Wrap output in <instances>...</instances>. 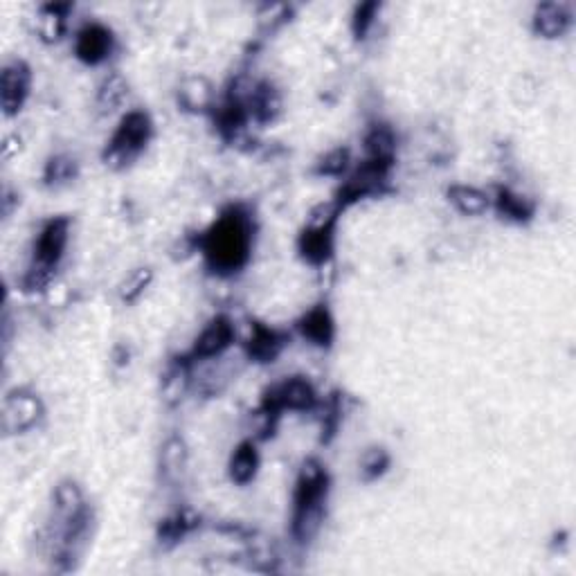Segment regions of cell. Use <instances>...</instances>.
Masks as SVG:
<instances>
[{"label":"cell","mask_w":576,"mask_h":576,"mask_svg":"<svg viewBox=\"0 0 576 576\" xmlns=\"http://www.w3.org/2000/svg\"><path fill=\"white\" fill-rule=\"evenodd\" d=\"M252 241L255 225L250 212L241 205H232L216 216V221L198 237V248L212 273L230 277L246 268L252 255Z\"/></svg>","instance_id":"obj_1"},{"label":"cell","mask_w":576,"mask_h":576,"mask_svg":"<svg viewBox=\"0 0 576 576\" xmlns=\"http://www.w3.org/2000/svg\"><path fill=\"white\" fill-rule=\"evenodd\" d=\"M329 473L320 459H306L295 480L291 531L297 543H311L318 536L327 509Z\"/></svg>","instance_id":"obj_2"},{"label":"cell","mask_w":576,"mask_h":576,"mask_svg":"<svg viewBox=\"0 0 576 576\" xmlns=\"http://www.w3.org/2000/svg\"><path fill=\"white\" fill-rule=\"evenodd\" d=\"M68 241H70L68 216H54V219L43 225L39 237L34 241L32 264L23 277L25 291L30 293L43 291V288L52 282L63 255H66Z\"/></svg>","instance_id":"obj_3"},{"label":"cell","mask_w":576,"mask_h":576,"mask_svg":"<svg viewBox=\"0 0 576 576\" xmlns=\"http://www.w3.org/2000/svg\"><path fill=\"white\" fill-rule=\"evenodd\" d=\"M153 138V122L147 111H129L117 124L111 140L106 142L102 158L106 167L126 169L140 158Z\"/></svg>","instance_id":"obj_4"},{"label":"cell","mask_w":576,"mask_h":576,"mask_svg":"<svg viewBox=\"0 0 576 576\" xmlns=\"http://www.w3.org/2000/svg\"><path fill=\"white\" fill-rule=\"evenodd\" d=\"M340 207L336 203L320 205L313 210L309 221L297 237V252L311 266L329 264L336 250V225L340 216Z\"/></svg>","instance_id":"obj_5"},{"label":"cell","mask_w":576,"mask_h":576,"mask_svg":"<svg viewBox=\"0 0 576 576\" xmlns=\"http://www.w3.org/2000/svg\"><path fill=\"white\" fill-rule=\"evenodd\" d=\"M320 396L315 392L313 383L306 376H288L284 381L268 387L261 399L259 414L266 421V430L275 426V421L284 410L293 412H311L318 408Z\"/></svg>","instance_id":"obj_6"},{"label":"cell","mask_w":576,"mask_h":576,"mask_svg":"<svg viewBox=\"0 0 576 576\" xmlns=\"http://www.w3.org/2000/svg\"><path fill=\"white\" fill-rule=\"evenodd\" d=\"M390 169L392 167L363 160V165H360L354 174H351L345 183L340 185L338 196L333 198V203H336L340 210H345V207L363 201V198L367 196L383 194V189L387 185V176H390Z\"/></svg>","instance_id":"obj_7"},{"label":"cell","mask_w":576,"mask_h":576,"mask_svg":"<svg viewBox=\"0 0 576 576\" xmlns=\"http://www.w3.org/2000/svg\"><path fill=\"white\" fill-rule=\"evenodd\" d=\"M32 70L23 59H14L3 66L0 72V106L5 117H16L30 97Z\"/></svg>","instance_id":"obj_8"},{"label":"cell","mask_w":576,"mask_h":576,"mask_svg":"<svg viewBox=\"0 0 576 576\" xmlns=\"http://www.w3.org/2000/svg\"><path fill=\"white\" fill-rule=\"evenodd\" d=\"M234 338H237V329H234L228 315H214V318L205 324L203 331L198 333L187 358L192 360V363H196V360L219 358L232 347Z\"/></svg>","instance_id":"obj_9"},{"label":"cell","mask_w":576,"mask_h":576,"mask_svg":"<svg viewBox=\"0 0 576 576\" xmlns=\"http://www.w3.org/2000/svg\"><path fill=\"white\" fill-rule=\"evenodd\" d=\"M115 50V36L113 30L99 21L86 23L75 36V54L79 61L86 66H99Z\"/></svg>","instance_id":"obj_10"},{"label":"cell","mask_w":576,"mask_h":576,"mask_svg":"<svg viewBox=\"0 0 576 576\" xmlns=\"http://www.w3.org/2000/svg\"><path fill=\"white\" fill-rule=\"evenodd\" d=\"M43 417V405L39 396L25 390H16L5 399L3 428L7 432H27L32 430Z\"/></svg>","instance_id":"obj_11"},{"label":"cell","mask_w":576,"mask_h":576,"mask_svg":"<svg viewBox=\"0 0 576 576\" xmlns=\"http://www.w3.org/2000/svg\"><path fill=\"white\" fill-rule=\"evenodd\" d=\"M574 12L570 3H540L531 14V30L543 39H561L570 32Z\"/></svg>","instance_id":"obj_12"},{"label":"cell","mask_w":576,"mask_h":576,"mask_svg":"<svg viewBox=\"0 0 576 576\" xmlns=\"http://www.w3.org/2000/svg\"><path fill=\"white\" fill-rule=\"evenodd\" d=\"M297 331L302 333L304 340H309L311 345L329 349L336 340V320L329 311L327 304H315L306 311L300 320H297Z\"/></svg>","instance_id":"obj_13"},{"label":"cell","mask_w":576,"mask_h":576,"mask_svg":"<svg viewBox=\"0 0 576 576\" xmlns=\"http://www.w3.org/2000/svg\"><path fill=\"white\" fill-rule=\"evenodd\" d=\"M286 342L288 336L284 331L255 322L250 324V333L246 338V354L255 360V363H275V358L282 354Z\"/></svg>","instance_id":"obj_14"},{"label":"cell","mask_w":576,"mask_h":576,"mask_svg":"<svg viewBox=\"0 0 576 576\" xmlns=\"http://www.w3.org/2000/svg\"><path fill=\"white\" fill-rule=\"evenodd\" d=\"M243 99H246L250 120H257L259 124L273 122L282 113V97L270 81H257V84L248 86L243 90Z\"/></svg>","instance_id":"obj_15"},{"label":"cell","mask_w":576,"mask_h":576,"mask_svg":"<svg viewBox=\"0 0 576 576\" xmlns=\"http://www.w3.org/2000/svg\"><path fill=\"white\" fill-rule=\"evenodd\" d=\"M178 104L189 113H212L214 111V86L210 79L201 75L185 77L178 86Z\"/></svg>","instance_id":"obj_16"},{"label":"cell","mask_w":576,"mask_h":576,"mask_svg":"<svg viewBox=\"0 0 576 576\" xmlns=\"http://www.w3.org/2000/svg\"><path fill=\"white\" fill-rule=\"evenodd\" d=\"M491 207H495L502 219L513 223H527L536 212V205L529 196H522L513 192L509 187H498L495 194H491Z\"/></svg>","instance_id":"obj_17"},{"label":"cell","mask_w":576,"mask_h":576,"mask_svg":"<svg viewBox=\"0 0 576 576\" xmlns=\"http://www.w3.org/2000/svg\"><path fill=\"white\" fill-rule=\"evenodd\" d=\"M72 5L70 3H48L39 9L36 16V32H39L41 41L57 43L63 39L68 30V14Z\"/></svg>","instance_id":"obj_18"},{"label":"cell","mask_w":576,"mask_h":576,"mask_svg":"<svg viewBox=\"0 0 576 576\" xmlns=\"http://www.w3.org/2000/svg\"><path fill=\"white\" fill-rule=\"evenodd\" d=\"M257 471H259L257 444L252 439L241 441V444L234 448V453L230 457V464H228L230 480L239 486H246L255 480Z\"/></svg>","instance_id":"obj_19"},{"label":"cell","mask_w":576,"mask_h":576,"mask_svg":"<svg viewBox=\"0 0 576 576\" xmlns=\"http://www.w3.org/2000/svg\"><path fill=\"white\" fill-rule=\"evenodd\" d=\"M396 153V135L387 124H376L365 135V160L392 167Z\"/></svg>","instance_id":"obj_20"},{"label":"cell","mask_w":576,"mask_h":576,"mask_svg":"<svg viewBox=\"0 0 576 576\" xmlns=\"http://www.w3.org/2000/svg\"><path fill=\"white\" fill-rule=\"evenodd\" d=\"M448 201L464 216H482L491 210V194L473 185H450Z\"/></svg>","instance_id":"obj_21"},{"label":"cell","mask_w":576,"mask_h":576,"mask_svg":"<svg viewBox=\"0 0 576 576\" xmlns=\"http://www.w3.org/2000/svg\"><path fill=\"white\" fill-rule=\"evenodd\" d=\"M126 95H129V84L120 75V72H111L102 79L97 88V106L102 113H113L124 104Z\"/></svg>","instance_id":"obj_22"},{"label":"cell","mask_w":576,"mask_h":576,"mask_svg":"<svg viewBox=\"0 0 576 576\" xmlns=\"http://www.w3.org/2000/svg\"><path fill=\"white\" fill-rule=\"evenodd\" d=\"M79 174V165L75 158L66 156V153H59V156H52L48 162H45L43 169V183L48 187H61L68 185Z\"/></svg>","instance_id":"obj_23"},{"label":"cell","mask_w":576,"mask_h":576,"mask_svg":"<svg viewBox=\"0 0 576 576\" xmlns=\"http://www.w3.org/2000/svg\"><path fill=\"white\" fill-rule=\"evenodd\" d=\"M196 525H198L196 516H192L189 511H178L160 525V543L174 545L180 538H185Z\"/></svg>","instance_id":"obj_24"},{"label":"cell","mask_w":576,"mask_h":576,"mask_svg":"<svg viewBox=\"0 0 576 576\" xmlns=\"http://www.w3.org/2000/svg\"><path fill=\"white\" fill-rule=\"evenodd\" d=\"M390 462V453L385 448H369L363 459H360V477H363V482H374L378 477H383L387 468H390Z\"/></svg>","instance_id":"obj_25"},{"label":"cell","mask_w":576,"mask_h":576,"mask_svg":"<svg viewBox=\"0 0 576 576\" xmlns=\"http://www.w3.org/2000/svg\"><path fill=\"white\" fill-rule=\"evenodd\" d=\"M351 162V153L347 147H336L318 160L315 165V174L318 176H342Z\"/></svg>","instance_id":"obj_26"},{"label":"cell","mask_w":576,"mask_h":576,"mask_svg":"<svg viewBox=\"0 0 576 576\" xmlns=\"http://www.w3.org/2000/svg\"><path fill=\"white\" fill-rule=\"evenodd\" d=\"M378 12H381V5L378 3H360L354 7V14H351V32H354L358 41L367 39Z\"/></svg>","instance_id":"obj_27"},{"label":"cell","mask_w":576,"mask_h":576,"mask_svg":"<svg viewBox=\"0 0 576 576\" xmlns=\"http://www.w3.org/2000/svg\"><path fill=\"white\" fill-rule=\"evenodd\" d=\"M151 284V270L149 268H138L135 273L126 277V282L120 288V295L124 302H135L138 297L147 291V286Z\"/></svg>","instance_id":"obj_28"},{"label":"cell","mask_w":576,"mask_h":576,"mask_svg":"<svg viewBox=\"0 0 576 576\" xmlns=\"http://www.w3.org/2000/svg\"><path fill=\"white\" fill-rule=\"evenodd\" d=\"M288 16H291V7L288 5H264L259 9L261 25L277 27L279 23H284Z\"/></svg>","instance_id":"obj_29"}]
</instances>
